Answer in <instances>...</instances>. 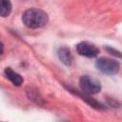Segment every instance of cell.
Listing matches in <instances>:
<instances>
[{
  "instance_id": "cell-5",
  "label": "cell",
  "mask_w": 122,
  "mask_h": 122,
  "mask_svg": "<svg viewBox=\"0 0 122 122\" xmlns=\"http://www.w3.org/2000/svg\"><path fill=\"white\" fill-rule=\"evenodd\" d=\"M5 75L6 77L15 86H21V84L23 83V78L22 76L17 73L16 71H12L10 68H7L5 70Z\"/></svg>"
},
{
  "instance_id": "cell-1",
  "label": "cell",
  "mask_w": 122,
  "mask_h": 122,
  "mask_svg": "<svg viewBox=\"0 0 122 122\" xmlns=\"http://www.w3.org/2000/svg\"><path fill=\"white\" fill-rule=\"evenodd\" d=\"M49 17L48 14L38 9H30L27 10L22 15L23 23L30 29H37L45 26L48 23Z\"/></svg>"
},
{
  "instance_id": "cell-6",
  "label": "cell",
  "mask_w": 122,
  "mask_h": 122,
  "mask_svg": "<svg viewBox=\"0 0 122 122\" xmlns=\"http://www.w3.org/2000/svg\"><path fill=\"white\" fill-rule=\"evenodd\" d=\"M58 57H59L60 61L63 64H65L66 66H70L72 62V55L71 53V51L66 47H63V48L59 49Z\"/></svg>"
},
{
  "instance_id": "cell-3",
  "label": "cell",
  "mask_w": 122,
  "mask_h": 122,
  "mask_svg": "<svg viewBox=\"0 0 122 122\" xmlns=\"http://www.w3.org/2000/svg\"><path fill=\"white\" fill-rule=\"evenodd\" d=\"M79 84H80L82 92L86 94H94L101 90L100 82L97 79L92 78L89 75L82 76L79 80Z\"/></svg>"
},
{
  "instance_id": "cell-8",
  "label": "cell",
  "mask_w": 122,
  "mask_h": 122,
  "mask_svg": "<svg viewBox=\"0 0 122 122\" xmlns=\"http://www.w3.org/2000/svg\"><path fill=\"white\" fill-rule=\"evenodd\" d=\"M3 51H4V46H3L2 42H0V54L3 53Z\"/></svg>"
},
{
  "instance_id": "cell-4",
  "label": "cell",
  "mask_w": 122,
  "mask_h": 122,
  "mask_svg": "<svg viewBox=\"0 0 122 122\" xmlns=\"http://www.w3.org/2000/svg\"><path fill=\"white\" fill-rule=\"evenodd\" d=\"M76 50L77 52L85 57H95L97 56V54L99 53V49L92 43L84 41V42H80L77 46H76Z\"/></svg>"
},
{
  "instance_id": "cell-2",
  "label": "cell",
  "mask_w": 122,
  "mask_h": 122,
  "mask_svg": "<svg viewBox=\"0 0 122 122\" xmlns=\"http://www.w3.org/2000/svg\"><path fill=\"white\" fill-rule=\"evenodd\" d=\"M95 66L101 72L110 75L116 74L120 68V65L117 61L106 57H101L97 59L95 62Z\"/></svg>"
},
{
  "instance_id": "cell-7",
  "label": "cell",
  "mask_w": 122,
  "mask_h": 122,
  "mask_svg": "<svg viewBox=\"0 0 122 122\" xmlns=\"http://www.w3.org/2000/svg\"><path fill=\"white\" fill-rule=\"evenodd\" d=\"M11 11V3L10 0H0V16H9Z\"/></svg>"
}]
</instances>
